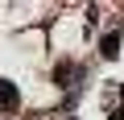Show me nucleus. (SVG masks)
I'll return each mask as SVG.
<instances>
[{"instance_id":"obj_1","label":"nucleus","mask_w":124,"mask_h":120,"mask_svg":"<svg viewBox=\"0 0 124 120\" xmlns=\"http://www.w3.org/2000/svg\"><path fill=\"white\" fill-rule=\"evenodd\" d=\"M99 54H103V58H116V54H120V33H108V37L99 41Z\"/></svg>"},{"instance_id":"obj_2","label":"nucleus","mask_w":124,"mask_h":120,"mask_svg":"<svg viewBox=\"0 0 124 120\" xmlns=\"http://www.w3.org/2000/svg\"><path fill=\"white\" fill-rule=\"evenodd\" d=\"M17 99H21V95H17V87L0 79V104H4V108H17Z\"/></svg>"},{"instance_id":"obj_3","label":"nucleus","mask_w":124,"mask_h":120,"mask_svg":"<svg viewBox=\"0 0 124 120\" xmlns=\"http://www.w3.org/2000/svg\"><path fill=\"white\" fill-rule=\"evenodd\" d=\"M112 120H124V108H116V112H112Z\"/></svg>"},{"instance_id":"obj_4","label":"nucleus","mask_w":124,"mask_h":120,"mask_svg":"<svg viewBox=\"0 0 124 120\" xmlns=\"http://www.w3.org/2000/svg\"><path fill=\"white\" fill-rule=\"evenodd\" d=\"M120 99H124V87H120Z\"/></svg>"}]
</instances>
